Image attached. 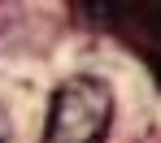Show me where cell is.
<instances>
[{
    "label": "cell",
    "mask_w": 161,
    "mask_h": 143,
    "mask_svg": "<svg viewBox=\"0 0 161 143\" xmlns=\"http://www.w3.org/2000/svg\"><path fill=\"white\" fill-rule=\"evenodd\" d=\"M113 126V91L92 74H74L53 91L39 143H105Z\"/></svg>",
    "instance_id": "cell-1"
},
{
    "label": "cell",
    "mask_w": 161,
    "mask_h": 143,
    "mask_svg": "<svg viewBox=\"0 0 161 143\" xmlns=\"http://www.w3.org/2000/svg\"><path fill=\"white\" fill-rule=\"evenodd\" d=\"M87 18H100L96 26L113 30L135 43H153L161 39V4H83Z\"/></svg>",
    "instance_id": "cell-2"
},
{
    "label": "cell",
    "mask_w": 161,
    "mask_h": 143,
    "mask_svg": "<svg viewBox=\"0 0 161 143\" xmlns=\"http://www.w3.org/2000/svg\"><path fill=\"white\" fill-rule=\"evenodd\" d=\"M0 143H13V121H9L4 109H0Z\"/></svg>",
    "instance_id": "cell-4"
},
{
    "label": "cell",
    "mask_w": 161,
    "mask_h": 143,
    "mask_svg": "<svg viewBox=\"0 0 161 143\" xmlns=\"http://www.w3.org/2000/svg\"><path fill=\"white\" fill-rule=\"evenodd\" d=\"M148 69H153V83L161 87V48H153V52H148Z\"/></svg>",
    "instance_id": "cell-3"
},
{
    "label": "cell",
    "mask_w": 161,
    "mask_h": 143,
    "mask_svg": "<svg viewBox=\"0 0 161 143\" xmlns=\"http://www.w3.org/2000/svg\"><path fill=\"white\" fill-rule=\"evenodd\" d=\"M0 18H4V9H0ZM4 26H9V22H0V30H4Z\"/></svg>",
    "instance_id": "cell-5"
}]
</instances>
